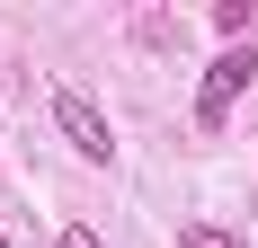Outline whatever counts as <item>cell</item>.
<instances>
[{
    "label": "cell",
    "instance_id": "1",
    "mask_svg": "<svg viewBox=\"0 0 258 248\" xmlns=\"http://www.w3.org/2000/svg\"><path fill=\"white\" fill-rule=\"evenodd\" d=\"M249 80H258V53H249V45H223V53L205 62V89H196V124H205V133H223Z\"/></svg>",
    "mask_w": 258,
    "mask_h": 248
},
{
    "label": "cell",
    "instance_id": "2",
    "mask_svg": "<svg viewBox=\"0 0 258 248\" xmlns=\"http://www.w3.org/2000/svg\"><path fill=\"white\" fill-rule=\"evenodd\" d=\"M53 124H62V142H72L80 160H98V169L116 160V124H107L98 106L80 98V89H53Z\"/></svg>",
    "mask_w": 258,
    "mask_h": 248
},
{
    "label": "cell",
    "instance_id": "3",
    "mask_svg": "<svg viewBox=\"0 0 258 248\" xmlns=\"http://www.w3.org/2000/svg\"><path fill=\"white\" fill-rule=\"evenodd\" d=\"M178 248H249V239H240V230H214V222H187Z\"/></svg>",
    "mask_w": 258,
    "mask_h": 248
},
{
    "label": "cell",
    "instance_id": "4",
    "mask_svg": "<svg viewBox=\"0 0 258 248\" xmlns=\"http://www.w3.org/2000/svg\"><path fill=\"white\" fill-rule=\"evenodd\" d=\"M62 248H107V239H98L89 222H72V230H62Z\"/></svg>",
    "mask_w": 258,
    "mask_h": 248
}]
</instances>
